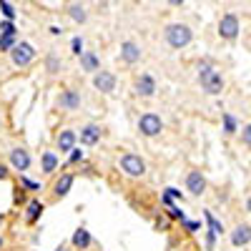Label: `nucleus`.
<instances>
[{
  "mask_svg": "<svg viewBox=\"0 0 251 251\" xmlns=\"http://www.w3.org/2000/svg\"><path fill=\"white\" fill-rule=\"evenodd\" d=\"M116 166H118V171L126 178H143L146 174H149V163H146V158L138 156V153H133V151L121 153L118 161H116Z\"/></svg>",
  "mask_w": 251,
  "mask_h": 251,
  "instance_id": "f257e3e1",
  "label": "nucleus"
},
{
  "mask_svg": "<svg viewBox=\"0 0 251 251\" xmlns=\"http://www.w3.org/2000/svg\"><path fill=\"white\" fill-rule=\"evenodd\" d=\"M163 40L169 43V48L181 50V48H186L194 40V30L188 28L186 23H169L163 28Z\"/></svg>",
  "mask_w": 251,
  "mask_h": 251,
  "instance_id": "f03ea898",
  "label": "nucleus"
},
{
  "mask_svg": "<svg viewBox=\"0 0 251 251\" xmlns=\"http://www.w3.org/2000/svg\"><path fill=\"white\" fill-rule=\"evenodd\" d=\"M136 128H138V133H141L143 138H156V136H161V131H163V118H161L158 113L149 111V113L138 116Z\"/></svg>",
  "mask_w": 251,
  "mask_h": 251,
  "instance_id": "7ed1b4c3",
  "label": "nucleus"
},
{
  "mask_svg": "<svg viewBox=\"0 0 251 251\" xmlns=\"http://www.w3.org/2000/svg\"><path fill=\"white\" fill-rule=\"evenodd\" d=\"M38 50L33 48V43H28V40H20V43L10 50V63L15 68H28L30 63L35 60Z\"/></svg>",
  "mask_w": 251,
  "mask_h": 251,
  "instance_id": "20e7f679",
  "label": "nucleus"
},
{
  "mask_svg": "<svg viewBox=\"0 0 251 251\" xmlns=\"http://www.w3.org/2000/svg\"><path fill=\"white\" fill-rule=\"evenodd\" d=\"M8 161H10V169L18 171L20 176H25V171L33 166V156H30V151L25 149V146H13V149L8 151Z\"/></svg>",
  "mask_w": 251,
  "mask_h": 251,
  "instance_id": "39448f33",
  "label": "nucleus"
},
{
  "mask_svg": "<svg viewBox=\"0 0 251 251\" xmlns=\"http://www.w3.org/2000/svg\"><path fill=\"white\" fill-rule=\"evenodd\" d=\"M103 136H106V128L100 123H86L78 131V143L86 146V149H93V146H98L103 141Z\"/></svg>",
  "mask_w": 251,
  "mask_h": 251,
  "instance_id": "423d86ee",
  "label": "nucleus"
},
{
  "mask_svg": "<svg viewBox=\"0 0 251 251\" xmlns=\"http://www.w3.org/2000/svg\"><path fill=\"white\" fill-rule=\"evenodd\" d=\"M143 58V48L141 43H136L133 38H126L121 48H118V60L123 63V66H136V63H141Z\"/></svg>",
  "mask_w": 251,
  "mask_h": 251,
  "instance_id": "0eeeda50",
  "label": "nucleus"
},
{
  "mask_svg": "<svg viewBox=\"0 0 251 251\" xmlns=\"http://www.w3.org/2000/svg\"><path fill=\"white\" fill-rule=\"evenodd\" d=\"M80 103H83V96L78 88H63L58 96H55V106L60 111H66V113H73L80 108Z\"/></svg>",
  "mask_w": 251,
  "mask_h": 251,
  "instance_id": "6e6552de",
  "label": "nucleus"
},
{
  "mask_svg": "<svg viewBox=\"0 0 251 251\" xmlns=\"http://www.w3.org/2000/svg\"><path fill=\"white\" fill-rule=\"evenodd\" d=\"M156 91H158V83H156V78L151 75V73H141V75H136V80H133V96L136 98H153L156 96Z\"/></svg>",
  "mask_w": 251,
  "mask_h": 251,
  "instance_id": "1a4fd4ad",
  "label": "nucleus"
},
{
  "mask_svg": "<svg viewBox=\"0 0 251 251\" xmlns=\"http://www.w3.org/2000/svg\"><path fill=\"white\" fill-rule=\"evenodd\" d=\"M73 183H75V176H73L71 171H63V174L53 181V186H50V199H53V201H63V199L71 194Z\"/></svg>",
  "mask_w": 251,
  "mask_h": 251,
  "instance_id": "9d476101",
  "label": "nucleus"
},
{
  "mask_svg": "<svg viewBox=\"0 0 251 251\" xmlns=\"http://www.w3.org/2000/svg\"><path fill=\"white\" fill-rule=\"evenodd\" d=\"M116 86H118V78H116V73L113 71H98L96 75H93V88L98 91V93H103V96H111L113 91H116Z\"/></svg>",
  "mask_w": 251,
  "mask_h": 251,
  "instance_id": "9b49d317",
  "label": "nucleus"
},
{
  "mask_svg": "<svg viewBox=\"0 0 251 251\" xmlns=\"http://www.w3.org/2000/svg\"><path fill=\"white\" fill-rule=\"evenodd\" d=\"M78 146V131L75 128H60L55 133V151H60L63 156H68Z\"/></svg>",
  "mask_w": 251,
  "mask_h": 251,
  "instance_id": "f8f14e48",
  "label": "nucleus"
},
{
  "mask_svg": "<svg viewBox=\"0 0 251 251\" xmlns=\"http://www.w3.org/2000/svg\"><path fill=\"white\" fill-rule=\"evenodd\" d=\"M239 30H241V23H239V18L234 13L221 15V20H219V35L224 40H234L239 35Z\"/></svg>",
  "mask_w": 251,
  "mask_h": 251,
  "instance_id": "ddd939ff",
  "label": "nucleus"
},
{
  "mask_svg": "<svg viewBox=\"0 0 251 251\" xmlns=\"http://www.w3.org/2000/svg\"><path fill=\"white\" fill-rule=\"evenodd\" d=\"M186 191L191 196H203L206 194V176L199 169H191L186 174Z\"/></svg>",
  "mask_w": 251,
  "mask_h": 251,
  "instance_id": "4468645a",
  "label": "nucleus"
},
{
  "mask_svg": "<svg viewBox=\"0 0 251 251\" xmlns=\"http://www.w3.org/2000/svg\"><path fill=\"white\" fill-rule=\"evenodd\" d=\"M68 244H71V249H75V251H86V249L93 246V234L88 231L86 226H78Z\"/></svg>",
  "mask_w": 251,
  "mask_h": 251,
  "instance_id": "2eb2a0df",
  "label": "nucleus"
},
{
  "mask_svg": "<svg viewBox=\"0 0 251 251\" xmlns=\"http://www.w3.org/2000/svg\"><path fill=\"white\" fill-rule=\"evenodd\" d=\"M43 211H46V203L40 201V199H30V201L25 203V211H23L25 224H28V226H35V224L40 221V216H43Z\"/></svg>",
  "mask_w": 251,
  "mask_h": 251,
  "instance_id": "dca6fc26",
  "label": "nucleus"
},
{
  "mask_svg": "<svg viewBox=\"0 0 251 251\" xmlns=\"http://www.w3.org/2000/svg\"><path fill=\"white\" fill-rule=\"evenodd\" d=\"M201 83V88H203V93H208V96H219L221 91H224V75L219 73V71H214V73H208L203 80H199Z\"/></svg>",
  "mask_w": 251,
  "mask_h": 251,
  "instance_id": "f3484780",
  "label": "nucleus"
},
{
  "mask_svg": "<svg viewBox=\"0 0 251 251\" xmlns=\"http://www.w3.org/2000/svg\"><path fill=\"white\" fill-rule=\"evenodd\" d=\"M60 169V156L55 151H43L40 153V174L43 176H53Z\"/></svg>",
  "mask_w": 251,
  "mask_h": 251,
  "instance_id": "a211bd4d",
  "label": "nucleus"
},
{
  "mask_svg": "<svg viewBox=\"0 0 251 251\" xmlns=\"http://www.w3.org/2000/svg\"><path fill=\"white\" fill-rule=\"evenodd\" d=\"M78 63H80V71H83V73L96 75V73L100 71V58H98V53H93V50H86V53L78 58Z\"/></svg>",
  "mask_w": 251,
  "mask_h": 251,
  "instance_id": "6ab92c4d",
  "label": "nucleus"
},
{
  "mask_svg": "<svg viewBox=\"0 0 251 251\" xmlns=\"http://www.w3.org/2000/svg\"><path fill=\"white\" fill-rule=\"evenodd\" d=\"M66 15L73 20L75 25L88 23V8L83 5V3H68V5H66Z\"/></svg>",
  "mask_w": 251,
  "mask_h": 251,
  "instance_id": "aec40b11",
  "label": "nucleus"
},
{
  "mask_svg": "<svg viewBox=\"0 0 251 251\" xmlns=\"http://www.w3.org/2000/svg\"><path fill=\"white\" fill-rule=\"evenodd\" d=\"M231 244H234L236 249L251 244V226H249V224H239V226L234 228V231H231Z\"/></svg>",
  "mask_w": 251,
  "mask_h": 251,
  "instance_id": "412c9836",
  "label": "nucleus"
},
{
  "mask_svg": "<svg viewBox=\"0 0 251 251\" xmlns=\"http://www.w3.org/2000/svg\"><path fill=\"white\" fill-rule=\"evenodd\" d=\"M43 68H46V73H48V75H58V73H63L66 63H63V58H60L58 53H48V55H46V60H43Z\"/></svg>",
  "mask_w": 251,
  "mask_h": 251,
  "instance_id": "4be33fe9",
  "label": "nucleus"
},
{
  "mask_svg": "<svg viewBox=\"0 0 251 251\" xmlns=\"http://www.w3.org/2000/svg\"><path fill=\"white\" fill-rule=\"evenodd\" d=\"M203 219H206V226H208V228H206L208 234H214V236H224V224H221L211 211H203Z\"/></svg>",
  "mask_w": 251,
  "mask_h": 251,
  "instance_id": "5701e85b",
  "label": "nucleus"
},
{
  "mask_svg": "<svg viewBox=\"0 0 251 251\" xmlns=\"http://www.w3.org/2000/svg\"><path fill=\"white\" fill-rule=\"evenodd\" d=\"M0 13H3V20H13V23H15L18 10H15L13 3H8V0H0Z\"/></svg>",
  "mask_w": 251,
  "mask_h": 251,
  "instance_id": "b1692460",
  "label": "nucleus"
},
{
  "mask_svg": "<svg viewBox=\"0 0 251 251\" xmlns=\"http://www.w3.org/2000/svg\"><path fill=\"white\" fill-rule=\"evenodd\" d=\"M239 131V126H236V118L231 113H224V136H234Z\"/></svg>",
  "mask_w": 251,
  "mask_h": 251,
  "instance_id": "393cba45",
  "label": "nucleus"
},
{
  "mask_svg": "<svg viewBox=\"0 0 251 251\" xmlns=\"http://www.w3.org/2000/svg\"><path fill=\"white\" fill-rule=\"evenodd\" d=\"M0 35L18 38V25L13 23V20H0Z\"/></svg>",
  "mask_w": 251,
  "mask_h": 251,
  "instance_id": "a878e982",
  "label": "nucleus"
},
{
  "mask_svg": "<svg viewBox=\"0 0 251 251\" xmlns=\"http://www.w3.org/2000/svg\"><path fill=\"white\" fill-rule=\"evenodd\" d=\"M86 161V151L80 149V146H75V149L68 153V161H66V166H75V163H83Z\"/></svg>",
  "mask_w": 251,
  "mask_h": 251,
  "instance_id": "bb28decb",
  "label": "nucleus"
},
{
  "mask_svg": "<svg viewBox=\"0 0 251 251\" xmlns=\"http://www.w3.org/2000/svg\"><path fill=\"white\" fill-rule=\"evenodd\" d=\"M18 43H20V38H8V35H0V53H8V55H10V50H13Z\"/></svg>",
  "mask_w": 251,
  "mask_h": 251,
  "instance_id": "cd10ccee",
  "label": "nucleus"
},
{
  "mask_svg": "<svg viewBox=\"0 0 251 251\" xmlns=\"http://www.w3.org/2000/svg\"><path fill=\"white\" fill-rule=\"evenodd\" d=\"M71 53H73L75 58H80L83 53H86V43H83L80 35H73V38H71Z\"/></svg>",
  "mask_w": 251,
  "mask_h": 251,
  "instance_id": "c85d7f7f",
  "label": "nucleus"
},
{
  "mask_svg": "<svg viewBox=\"0 0 251 251\" xmlns=\"http://www.w3.org/2000/svg\"><path fill=\"white\" fill-rule=\"evenodd\" d=\"M18 183L20 186H23V188H28V191H43V183H40V181H33V178H28V176H20L18 178Z\"/></svg>",
  "mask_w": 251,
  "mask_h": 251,
  "instance_id": "c756f323",
  "label": "nucleus"
},
{
  "mask_svg": "<svg viewBox=\"0 0 251 251\" xmlns=\"http://www.w3.org/2000/svg\"><path fill=\"white\" fill-rule=\"evenodd\" d=\"M196 71H199V73H196V75H199V80H203L208 73H214L216 68H214V63H211V60H201L199 66H196Z\"/></svg>",
  "mask_w": 251,
  "mask_h": 251,
  "instance_id": "7c9ffc66",
  "label": "nucleus"
},
{
  "mask_svg": "<svg viewBox=\"0 0 251 251\" xmlns=\"http://www.w3.org/2000/svg\"><path fill=\"white\" fill-rule=\"evenodd\" d=\"M166 216H169L171 221H178V224H181V221H186V214L181 211V206H178V203H174L171 208H166Z\"/></svg>",
  "mask_w": 251,
  "mask_h": 251,
  "instance_id": "2f4dec72",
  "label": "nucleus"
},
{
  "mask_svg": "<svg viewBox=\"0 0 251 251\" xmlns=\"http://www.w3.org/2000/svg\"><path fill=\"white\" fill-rule=\"evenodd\" d=\"M181 228H183V231H188V234H196V231H201V224L186 219V221H181Z\"/></svg>",
  "mask_w": 251,
  "mask_h": 251,
  "instance_id": "473e14b6",
  "label": "nucleus"
},
{
  "mask_svg": "<svg viewBox=\"0 0 251 251\" xmlns=\"http://www.w3.org/2000/svg\"><path fill=\"white\" fill-rule=\"evenodd\" d=\"M163 194H169L174 201H181L183 203V191L181 188H176V186H169V188H163Z\"/></svg>",
  "mask_w": 251,
  "mask_h": 251,
  "instance_id": "72a5a7b5",
  "label": "nucleus"
},
{
  "mask_svg": "<svg viewBox=\"0 0 251 251\" xmlns=\"http://www.w3.org/2000/svg\"><path fill=\"white\" fill-rule=\"evenodd\" d=\"M241 143L251 149V123H246L244 128H241Z\"/></svg>",
  "mask_w": 251,
  "mask_h": 251,
  "instance_id": "f704fd0d",
  "label": "nucleus"
},
{
  "mask_svg": "<svg viewBox=\"0 0 251 251\" xmlns=\"http://www.w3.org/2000/svg\"><path fill=\"white\" fill-rule=\"evenodd\" d=\"M8 178H10V169L5 163H0V181H8Z\"/></svg>",
  "mask_w": 251,
  "mask_h": 251,
  "instance_id": "c9c22d12",
  "label": "nucleus"
},
{
  "mask_svg": "<svg viewBox=\"0 0 251 251\" xmlns=\"http://www.w3.org/2000/svg\"><path fill=\"white\" fill-rule=\"evenodd\" d=\"M214 244H216V236L206 231V249H208V251H214Z\"/></svg>",
  "mask_w": 251,
  "mask_h": 251,
  "instance_id": "e433bc0d",
  "label": "nucleus"
},
{
  "mask_svg": "<svg viewBox=\"0 0 251 251\" xmlns=\"http://www.w3.org/2000/svg\"><path fill=\"white\" fill-rule=\"evenodd\" d=\"M161 203H163V206H166V208H171V206H174V203H176V201H174V199H171V196H169V194H161Z\"/></svg>",
  "mask_w": 251,
  "mask_h": 251,
  "instance_id": "4c0bfd02",
  "label": "nucleus"
},
{
  "mask_svg": "<svg viewBox=\"0 0 251 251\" xmlns=\"http://www.w3.org/2000/svg\"><path fill=\"white\" fill-rule=\"evenodd\" d=\"M48 33H50L53 38H58V35H63V28H60V25H50V28H48Z\"/></svg>",
  "mask_w": 251,
  "mask_h": 251,
  "instance_id": "58836bf2",
  "label": "nucleus"
},
{
  "mask_svg": "<svg viewBox=\"0 0 251 251\" xmlns=\"http://www.w3.org/2000/svg\"><path fill=\"white\" fill-rule=\"evenodd\" d=\"M53 251H73V249H71V244H58Z\"/></svg>",
  "mask_w": 251,
  "mask_h": 251,
  "instance_id": "ea45409f",
  "label": "nucleus"
},
{
  "mask_svg": "<svg viewBox=\"0 0 251 251\" xmlns=\"http://www.w3.org/2000/svg\"><path fill=\"white\" fill-rule=\"evenodd\" d=\"M246 208H249V214H251V194H249V201H246Z\"/></svg>",
  "mask_w": 251,
  "mask_h": 251,
  "instance_id": "a19ab883",
  "label": "nucleus"
},
{
  "mask_svg": "<svg viewBox=\"0 0 251 251\" xmlns=\"http://www.w3.org/2000/svg\"><path fill=\"white\" fill-rule=\"evenodd\" d=\"M5 224V214H0V226H3Z\"/></svg>",
  "mask_w": 251,
  "mask_h": 251,
  "instance_id": "79ce46f5",
  "label": "nucleus"
},
{
  "mask_svg": "<svg viewBox=\"0 0 251 251\" xmlns=\"http://www.w3.org/2000/svg\"><path fill=\"white\" fill-rule=\"evenodd\" d=\"M3 246H5V239H3V236H0V249H3Z\"/></svg>",
  "mask_w": 251,
  "mask_h": 251,
  "instance_id": "37998d69",
  "label": "nucleus"
},
{
  "mask_svg": "<svg viewBox=\"0 0 251 251\" xmlns=\"http://www.w3.org/2000/svg\"><path fill=\"white\" fill-rule=\"evenodd\" d=\"M0 123H3V118H0Z\"/></svg>",
  "mask_w": 251,
  "mask_h": 251,
  "instance_id": "c03bdc74",
  "label": "nucleus"
},
{
  "mask_svg": "<svg viewBox=\"0 0 251 251\" xmlns=\"http://www.w3.org/2000/svg\"><path fill=\"white\" fill-rule=\"evenodd\" d=\"M30 251H35V249H30Z\"/></svg>",
  "mask_w": 251,
  "mask_h": 251,
  "instance_id": "a18cd8bd",
  "label": "nucleus"
}]
</instances>
